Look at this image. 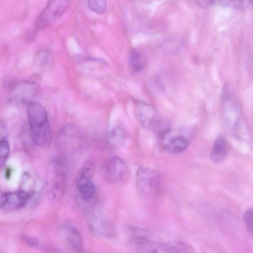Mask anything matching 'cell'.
<instances>
[{
  "label": "cell",
  "instance_id": "1",
  "mask_svg": "<svg viewBox=\"0 0 253 253\" xmlns=\"http://www.w3.org/2000/svg\"><path fill=\"white\" fill-rule=\"evenodd\" d=\"M27 116L31 138L39 147H48L52 140V132L45 108L40 102L27 104Z\"/></svg>",
  "mask_w": 253,
  "mask_h": 253
},
{
  "label": "cell",
  "instance_id": "2",
  "mask_svg": "<svg viewBox=\"0 0 253 253\" xmlns=\"http://www.w3.org/2000/svg\"><path fill=\"white\" fill-rule=\"evenodd\" d=\"M48 177V199L55 205L64 197L67 187L68 165L64 157L58 156L52 160Z\"/></svg>",
  "mask_w": 253,
  "mask_h": 253
},
{
  "label": "cell",
  "instance_id": "3",
  "mask_svg": "<svg viewBox=\"0 0 253 253\" xmlns=\"http://www.w3.org/2000/svg\"><path fill=\"white\" fill-rule=\"evenodd\" d=\"M134 113L137 121L142 126L156 132L160 137L169 130L157 111L150 104L136 101Z\"/></svg>",
  "mask_w": 253,
  "mask_h": 253
},
{
  "label": "cell",
  "instance_id": "4",
  "mask_svg": "<svg viewBox=\"0 0 253 253\" xmlns=\"http://www.w3.org/2000/svg\"><path fill=\"white\" fill-rule=\"evenodd\" d=\"M136 187L137 191L146 197L157 195L161 185V177L156 170L146 167L139 168L136 173Z\"/></svg>",
  "mask_w": 253,
  "mask_h": 253
},
{
  "label": "cell",
  "instance_id": "5",
  "mask_svg": "<svg viewBox=\"0 0 253 253\" xmlns=\"http://www.w3.org/2000/svg\"><path fill=\"white\" fill-rule=\"evenodd\" d=\"M57 142L58 147L66 152H74L80 148L83 137L80 128L75 124H67L59 132Z\"/></svg>",
  "mask_w": 253,
  "mask_h": 253
},
{
  "label": "cell",
  "instance_id": "6",
  "mask_svg": "<svg viewBox=\"0 0 253 253\" xmlns=\"http://www.w3.org/2000/svg\"><path fill=\"white\" fill-rule=\"evenodd\" d=\"M68 6L67 0L49 1L37 18L36 29L40 30L49 26L63 14Z\"/></svg>",
  "mask_w": 253,
  "mask_h": 253
},
{
  "label": "cell",
  "instance_id": "7",
  "mask_svg": "<svg viewBox=\"0 0 253 253\" xmlns=\"http://www.w3.org/2000/svg\"><path fill=\"white\" fill-rule=\"evenodd\" d=\"M126 170L124 160L116 156H111L106 158L101 166V173L105 181L111 183H116L123 178Z\"/></svg>",
  "mask_w": 253,
  "mask_h": 253
},
{
  "label": "cell",
  "instance_id": "8",
  "mask_svg": "<svg viewBox=\"0 0 253 253\" xmlns=\"http://www.w3.org/2000/svg\"><path fill=\"white\" fill-rule=\"evenodd\" d=\"M39 91V86L36 83L29 81H19L11 86L9 95L11 99L15 102L28 104L34 101Z\"/></svg>",
  "mask_w": 253,
  "mask_h": 253
},
{
  "label": "cell",
  "instance_id": "9",
  "mask_svg": "<svg viewBox=\"0 0 253 253\" xmlns=\"http://www.w3.org/2000/svg\"><path fill=\"white\" fill-rule=\"evenodd\" d=\"M61 237L75 253H84V247L81 233L70 222H65L60 228Z\"/></svg>",
  "mask_w": 253,
  "mask_h": 253
},
{
  "label": "cell",
  "instance_id": "10",
  "mask_svg": "<svg viewBox=\"0 0 253 253\" xmlns=\"http://www.w3.org/2000/svg\"><path fill=\"white\" fill-rule=\"evenodd\" d=\"M35 193L24 190L5 193V202L2 209L11 211L20 209L28 203Z\"/></svg>",
  "mask_w": 253,
  "mask_h": 253
},
{
  "label": "cell",
  "instance_id": "11",
  "mask_svg": "<svg viewBox=\"0 0 253 253\" xmlns=\"http://www.w3.org/2000/svg\"><path fill=\"white\" fill-rule=\"evenodd\" d=\"M93 177V176L79 171L76 173V187L81 197L85 201L90 200L96 193V187L92 181Z\"/></svg>",
  "mask_w": 253,
  "mask_h": 253
},
{
  "label": "cell",
  "instance_id": "12",
  "mask_svg": "<svg viewBox=\"0 0 253 253\" xmlns=\"http://www.w3.org/2000/svg\"><path fill=\"white\" fill-rule=\"evenodd\" d=\"M228 154L227 141L223 136L217 137L215 140L211 153V159L213 162L219 163L224 161Z\"/></svg>",
  "mask_w": 253,
  "mask_h": 253
},
{
  "label": "cell",
  "instance_id": "13",
  "mask_svg": "<svg viewBox=\"0 0 253 253\" xmlns=\"http://www.w3.org/2000/svg\"><path fill=\"white\" fill-rule=\"evenodd\" d=\"M167 139L163 144V148L169 153L181 152L186 149L189 144L187 138L184 136L177 135Z\"/></svg>",
  "mask_w": 253,
  "mask_h": 253
},
{
  "label": "cell",
  "instance_id": "14",
  "mask_svg": "<svg viewBox=\"0 0 253 253\" xmlns=\"http://www.w3.org/2000/svg\"><path fill=\"white\" fill-rule=\"evenodd\" d=\"M126 140L124 129L120 126H116L110 130L107 135V142L110 147L113 149L121 148Z\"/></svg>",
  "mask_w": 253,
  "mask_h": 253
},
{
  "label": "cell",
  "instance_id": "15",
  "mask_svg": "<svg viewBox=\"0 0 253 253\" xmlns=\"http://www.w3.org/2000/svg\"><path fill=\"white\" fill-rule=\"evenodd\" d=\"M150 232L147 229L133 226L129 229V238L133 243L140 246L149 241Z\"/></svg>",
  "mask_w": 253,
  "mask_h": 253
},
{
  "label": "cell",
  "instance_id": "16",
  "mask_svg": "<svg viewBox=\"0 0 253 253\" xmlns=\"http://www.w3.org/2000/svg\"><path fill=\"white\" fill-rule=\"evenodd\" d=\"M128 63L129 66L135 72L141 71L143 68L142 56L138 51L131 49L128 55Z\"/></svg>",
  "mask_w": 253,
  "mask_h": 253
},
{
  "label": "cell",
  "instance_id": "17",
  "mask_svg": "<svg viewBox=\"0 0 253 253\" xmlns=\"http://www.w3.org/2000/svg\"><path fill=\"white\" fill-rule=\"evenodd\" d=\"M162 245L167 253H189L188 247L180 241L170 242Z\"/></svg>",
  "mask_w": 253,
  "mask_h": 253
},
{
  "label": "cell",
  "instance_id": "18",
  "mask_svg": "<svg viewBox=\"0 0 253 253\" xmlns=\"http://www.w3.org/2000/svg\"><path fill=\"white\" fill-rule=\"evenodd\" d=\"M138 253H167L163 245L150 241L139 246Z\"/></svg>",
  "mask_w": 253,
  "mask_h": 253
},
{
  "label": "cell",
  "instance_id": "19",
  "mask_svg": "<svg viewBox=\"0 0 253 253\" xmlns=\"http://www.w3.org/2000/svg\"><path fill=\"white\" fill-rule=\"evenodd\" d=\"M89 9L93 12L102 14L104 13L107 8V1L103 0H92L88 2Z\"/></svg>",
  "mask_w": 253,
  "mask_h": 253
},
{
  "label": "cell",
  "instance_id": "20",
  "mask_svg": "<svg viewBox=\"0 0 253 253\" xmlns=\"http://www.w3.org/2000/svg\"><path fill=\"white\" fill-rule=\"evenodd\" d=\"M9 151V144L7 139L0 141V169L7 160Z\"/></svg>",
  "mask_w": 253,
  "mask_h": 253
},
{
  "label": "cell",
  "instance_id": "21",
  "mask_svg": "<svg viewBox=\"0 0 253 253\" xmlns=\"http://www.w3.org/2000/svg\"><path fill=\"white\" fill-rule=\"evenodd\" d=\"M253 211L252 208L248 209L243 214V219L247 230L252 234L253 231Z\"/></svg>",
  "mask_w": 253,
  "mask_h": 253
},
{
  "label": "cell",
  "instance_id": "22",
  "mask_svg": "<svg viewBox=\"0 0 253 253\" xmlns=\"http://www.w3.org/2000/svg\"><path fill=\"white\" fill-rule=\"evenodd\" d=\"M94 226L96 230H98L102 234H112L113 233L111 232V231H113V229L111 227L109 224L104 221H97Z\"/></svg>",
  "mask_w": 253,
  "mask_h": 253
},
{
  "label": "cell",
  "instance_id": "23",
  "mask_svg": "<svg viewBox=\"0 0 253 253\" xmlns=\"http://www.w3.org/2000/svg\"><path fill=\"white\" fill-rule=\"evenodd\" d=\"M22 241L28 246L36 248L39 245V240L37 238L27 235L22 237Z\"/></svg>",
  "mask_w": 253,
  "mask_h": 253
},
{
  "label": "cell",
  "instance_id": "24",
  "mask_svg": "<svg viewBox=\"0 0 253 253\" xmlns=\"http://www.w3.org/2000/svg\"><path fill=\"white\" fill-rule=\"evenodd\" d=\"M8 134L7 126L5 123L2 121L0 122V141L7 139Z\"/></svg>",
  "mask_w": 253,
  "mask_h": 253
},
{
  "label": "cell",
  "instance_id": "25",
  "mask_svg": "<svg viewBox=\"0 0 253 253\" xmlns=\"http://www.w3.org/2000/svg\"><path fill=\"white\" fill-rule=\"evenodd\" d=\"M5 199V193L0 190V208L2 209Z\"/></svg>",
  "mask_w": 253,
  "mask_h": 253
},
{
  "label": "cell",
  "instance_id": "26",
  "mask_svg": "<svg viewBox=\"0 0 253 253\" xmlns=\"http://www.w3.org/2000/svg\"><path fill=\"white\" fill-rule=\"evenodd\" d=\"M0 253H2V252H1V250H0Z\"/></svg>",
  "mask_w": 253,
  "mask_h": 253
}]
</instances>
